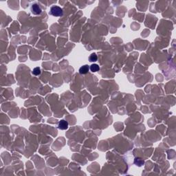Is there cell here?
I'll use <instances>...</instances> for the list:
<instances>
[{
	"mask_svg": "<svg viewBox=\"0 0 176 176\" xmlns=\"http://www.w3.org/2000/svg\"><path fill=\"white\" fill-rule=\"evenodd\" d=\"M90 70V68L87 65H85L81 67L80 69H79V73L81 74H86L88 73Z\"/></svg>",
	"mask_w": 176,
	"mask_h": 176,
	"instance_id": "cell-4",
	"label": "cell"
},
{
	"mask_svg": "<svg viewBox=\"0 0 176 176\" xmlns=\"http://www.w3.org/2000/svg\"><path fill=\"white\" fill-rule=\"evenodd\" d=\"M90 70L92 71V72H96L100 70V68L97 64H92V65L90 66Z\"/></svg>",
	"mask_w": 176,
	"mask_h": 176,
	"instance_id": "cell-5",
	"label": "cell"
},
{
	"mask_svg": "<svg viewBox=\"0 0 176 176\" xmlns=\"http://www.w3.org/2000/svg\"><path fill=\"white\" fill-rule=\"evenodd\" d=\"M135 162V164H137L138 166L141 167V166L143 165V164H144V160H142L140 158H135V162Z\"/></svg>",
	"mask_w": 176,
	"mask_h": 176,
	"instance_id": "cell-8",
	"label": "cell"
},
{
	"mask_svg": "<svg viewBox=\"0 0 176 176\" xmlns=\"http://www.w3.org/2000/svg\"><path fill=\"white\" fill-rule=\"evenodd\" d=\"M63 14V9L58 6H53L50 8V14L54 17H61Z\"/></svg>",
	"mask_w": 176,
	"mask_h": 176,
	"instance_id": "cell-1",
	"label": "cell"
},
{
	"mask_svg": "<svg viewBox=\"0 0 176 176\" xmlns=\"http://www.w3.org/2000/svg\"><path fill=\"white\" fill-rule=\"evenodd\" d=\"M32 74L33 75H35V76H39V75H40L41 74V69H40V68H34L33 69V70H32Z\"/></svg>",
	"mask_w": 176,
	"mask_h": 176,
	"instance_id": "cell-7",
	"label": "cell"
},
{
	"mask_svg": "<svg viewBox=\"0 0 176 176\" xmlns=\"http://www.w3.org/2000/svg\"><path fill=\"white\" fill-rule=\"evenodd\" d=\"M31 13L35 15H39L42 13V9L37 4H33L31 6Z\"/></svg>",
	"mask_w": 176,
	"mask_h": 176,
	"instance_id": "cell-2",
	"label": "cell"
},
{
	"mask_svg": "<svg viewBox=\"0 0 176 176\" xmlns=\"http://www.w3.org/2000/svg\"><path fill=\"white\" fill-rule=\"evenodd\" d=\"M97 60H98V56H97V55H96L95 53L92 54L90 56V57H89V61H90V62H96Z\"/></svg>",
	"mask_w": 176,
	"mask_h": 176,
	"instance_id": "cell-6",
	"label": "cell"
},
{
	"mask_svg": "<svg viewBox=\"0 0 176 176\" xmlns=\"http://www.w3.org/2000/svg\"><path fill=\"white\" fill-rule=\"evenodd\" d=\"M58 127L61 130H65L68 128V122L65 120H61L59 122Z\"/></svg>",
	"mask_w": 176,
	"mask_h": 176,
	"instance_id": "cell-3",
	"label": "cell"
}]
</instances>
